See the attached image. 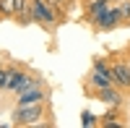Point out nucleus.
I'll use <instances>...</instances> for the list:
<instances>
[{"instance_id":"9","label":"nucleus","mask_w":130,"mask_h":128,"mask_svg":"<svg viewBox=\"0 0 130 128\" xmlns=\"http://www.w3.org/2000/svg\"><path fill=\"white\" fill-rule=\"evenodd\" d=\"M0 13H5V16L16 13V3L13 0H0Z\"/></svg>"},{"instance_id":"11","label":"nucleus","mask_w":130,"mask_h":128,"mask_svg":"<svg viewBox=\"0 0 130 128\" xmlns=\"http://www.w3.org/2000/svg\"><path fill=\"white\" fill-rule=\"evenodd\" d=\"M5 76H8V71L0 66V89H5Z\"/></svg>"},{"instance_id":"7","label":"nucleus","mask_w":130,"mask_h":128,"mask_svg":"<svg viewBox=\"0 0 130 128\" xmlns=\"http://www.w3.org/2000/svg\"><path fill=\"white\" fill-rule=\"evenodd\" d=\"M42 99H44V92L39 86H26V89H21L18 105H34V102H42Z\"/></svg>"},{"instance_id":"15","label":"nucleus","mask_w":130,"mask_h":128,"mask_svg":"<svg viewBox=\"0 0 130 128\" xmlns=\"http://www.w3.org/2000/svg\"><path fill=\"white\" fill-rule=\"evenodd\" d=\"M127 66H130V63H127Z\"/></svg>"},{"instance_id":"10","label":"nucleus","mask_w":130,"mask_h":128,"mask_svg":"<svg viewBox=\"0 0 130 128\" xmlns=\"http://www.w3.org/2000/svg\"><path fill=\"white\" fill-rule=\"evenodd\" d=\"M44 3H47L52 10H62L65 5H68V0H44Z\"/></svg>"},{"instance_id":"4","label":"nucleus","mask_w":130,"mask_h":128,"mask_svg":"<svg viewBox=\"0 0 130 128\" xmlns=\"http://www.w3.org/2000/svg\"><path fill=\"white\" fill-rule=\"evenodd\" d=\"M91 81H94V86H96V89L112 86V73L104 68V63H102V60H96V63H94V76H91Z\"/></svg>"},{"instance_id":"1","label":"nucleus","mask_w":130,"mask_h":128,"mask_svg":"<svg viewBox=\"0 0 130 128\" xmlns=\"http://www.w3.org/2000/svg\"><path fill=\"white\" fill-rule=\"evenodd\" d=\"M13 118H16V120H13L16 125L34 123L37 118H42V107H39V102H34V105H18V110H16Z\"/></svg>"},{"instance_id":"13","label":"nucleus","mask_w":130,"mask_h":128,"mask_svg":"<svg viewBox=\"0 0 130 128\" xmlns=\"http://www.w3.org/2000/svg\"><path fill=\"white\" fill-rule=\"evenodd\" d=\"M13 3H16V13H21L26 8V0H13Z\"/></svg>"},{"instance_id":"14","label":"nucleus","mask_w":130,"mask_h":128,"mask_svg":"<svg viewBox=\"0 0 130 128\" xmlns=\"http://www.w3.org/2000/svg\"><path fill=\"white\" fill-rule=\"evenodd\" d=\"M120 16H125V18H127V16H130V3H125V5H122V8H120Z\"/></svg>"},{"instance_id":"12","label":"nucleus","mask_w":130,"mask_h":128,"mask_svg":"<svg viewBox=\"0 0 130 128\" xmlns=\"http://www.w3.org/2000/svg\"><path fill=\"white\" fill-rule=\"evenodd\" d=\"M83 125H94V115L91 112H83Z\"/></svg>"},{"instance_id":"3","label":"nucleus","mask_w":130,"mask_h":128,"mask_svg":"<svg viewBox=\"0 0 130 128\" xmlns=\"http://www.w3.org/2000/svg\"><path fill=\"white\" fill-rule=\"evenodd\" d=\"M109 73H112V81L117 84V86L130 89V66H127V63H115Z\"/></svg>"},{"instance_id":"5","label":"nucleus","mask_w":130,"mask_h":128,"mask_svg":"<svg viewBox=\"0 0 130 128\" xmlns=\"http://www.w3.org/2000/svg\"><path fill=\"white\" fill-rule=\"evenodd\" d=\"M94 24L99 26V29H112V26H117V24H120V10H115V8H112V10L104 8L102 13L94 18Z\"/></svg>"},{"instance_id":"6","label":"nucleus","mask_w":130,"mask_h":128,"mask_svg":"<svg viewBox=\"0 0 130 128\" xmlns=\"http://www.w3.org/2000/svg\"><path fill=\"white\" fill-rule=\"evenodd\" d=\"M29 84V76L24 71H8V76H5V89L10 92H16V89H24Z\"/></svg>"},{"instance_id":"8","label":"nucleus","mask_w":130,"mask_h":128,"mask_svg":"<svg viewBox=\"0 0 130 128\" xmlns=\"http://www.w3.org/2000/svg\"><path fill=\"white\" fill-rule=\"evenodd\" d=\"M99 99L112 102V105H120V94H117L115 89H109V86H104V89H99Z\"/></svg>"},{"instance_id":"2","label":"nucleus","mask_w":130,"mask_h":128,"mask_svg":"<svg viewBox=\"0 0 130 128\" xmlns=\"http://www.w3.org/2000/svg\"><path fill=\"white\" fill-rule=\"evenodd\" d=\"M31 18L39 24H55V10L44 0H31Z\"/></svg>"}]
</instances>
